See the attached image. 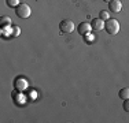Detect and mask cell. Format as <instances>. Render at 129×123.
I'll list each match as a JSON object with an SVG mask.
<instances>
[{
	"instance_id": "obj_1",
	"label": "cell",
	"mask_w": 129,
	"mask_h": 123,
	"mask_svg": "<svg viewBox=\"0 0 129 123\" xmlns=\"http://www.w3.org/2000/svg\"><path fill=\"white\" fill-rule=\"evenodd\" d=\"M104 29L109 34L114 36L119 32V22L114 18H109L107 21H104Z\"/></svg>"
},
{
	"instance_id": "obj_6",
	"label": "cell",
	"mask_w": 129,
	"mask_h": 123,
	"mask_svg": "<svg viewBox=\"0 0 129 123\" xmlns=\"http://www.w3.org/2000/svg\"><path fill=\"white\" fill-rule=\"evenodd\" d=\"M121 10H122L121 0H111V2H109V11H111V12H119Z\"/></svg>"
},
{
	"instance_id": "obj_8",
	"label": "cell",
	"mask_w": 129,
	"mask_h": 123,
	"mask_svg": "<svg viewBox=\"0 0 129 123\" xmlns=\"http://www.w3.org/2000/svg\"><path fill=\"white\" fill-rule=\"evenodd\" d=\"M0 25H2V27L10 26V25H11V18L10 17H2V18H0Z\"/></svg>"
},
{
	"instance_id": "obj_11",
	"label": "cell",
	"mask_w": 129,
	"mask_h": 123,
	"mask_svg": "<svg viewBox=\"0 0 129 123\" xmlns=\"http://www.w3.org/2000/svg\"><path fill=\"white\" fill-rule=\"evenodd\" d=\"M99 18H100V19H103V21H107V19H109V12H107L106 10H102L99 12Z\"/></svg>"
},
{
	"instance_id": "obj_5",
	"label": "cell",
	"mask_w": 129,
	"mask_h": 123,
	"mask_svg": "<svg viewBox=\"0 0 129 123\" xmlns=\"http://www.w3.org/2000/svg\"><path fill=\"white\" fill-rule=\"evenodd\" d=\"M91 27H92V30H95V32H100V30L104 29V21L100 19V18H95V19H92V22H91Z\"/></svg>"
},
{
	"instance_id": "obj_12",
	"label": "cell",
	"mask_w": 129,
	"mask_h": 123,
	"mask_svg": "<svg viewBox=\"0 0 129 123\" xmlns=\"http://www.w3.org/2000/svg\"><path fill=\"white\" fill-rule=\"evenodd\" d=\"M124 111L125 112H129V98H126V100H124Z\"/></svg>"
},
{
	"instance_id": "obj_3",
	"label": "cell",
	"mask_w": 129,
	"mask_h": 123,
	"mask_svg": "<svg viewBox=\"0 0 129 123\" xmlns=\"http://www.w3.org/2000/svg\"><path fill=\"white\" fill-rule=\"evenodd\" d=\"M59 30H60L62 33H66V34L72 33L73 30H74V23H73V21H70V19H63L62 22L59 23Z\"/></svg>"
},
{
	"instance_id": "obj_2",
	"label": "cell",
	"mask_w": 129,
	"mask_h": 123,
	"mask_svg": "<svg viewBox=\"0 0 129 123\" xmlns=\"http://www.w3.org/2000/svg\"><path fill=\"white\" fill-rule=\"evenodd\" d=\"M15 12H17V15L19 18H22V19H26V18L30 17V14H32V10H30V7L26 4V3H21L19 6H17V8H15Z\"/></svg>"
},
{
	"instance_id": "obj_10",
	"label": "cell",
	"mask_w": 129,
	"mask_h": 123,
	"mask_svg": "<svg viewBox=\"0 0 129 123\" xmlns=\"http://www.w3.org/2000/svg\"><path fill=\"white\" fill-rule=\"evenodd\" d=\"M6 3H7L8 7H14V8H17V6L21 4L19 0H6Z\"/></svg>"
},
{
	"instance_id": "obj_4",
	"label": "cell",
	"mask_w": 129,
	"mask_h": 123,
	"mask_svg": "<svg viewBox=\"0 0 129 123\" xmlns=\"http://www.w3.org/2000/svg\"><path fill=\"white\" fill-rule=\"evenodd\" d=\"M91 30H92L91 23H88V22H81L78 25V27H77V32L81 36H88L91 33Z\"/></svg>"
},
{
	"instance_id": "obj_7",
	"label": "cell",
	"mask_w": 129,
	"mask_h": 123,
	"mask_svg": "<svg viewBox=\"0 0 129 123\" xmlns=\"http://www.w3.org/2000/svg\"><path fill=\"white\" fill-rule=\"evenodd\" d=\"M118 97L122 98V100H126V98H129V88H122L121 90L118 92Z\"/></svg>"
},
{
	"instance_id": "obj_13",
	"label": "cell",
	"mask_w": 129,
	"mask_h": 123,
	"mask_svg": "<svg viewBox=\"0 0 129 123\" xmlns=\"http://www.w3.org/2000/svg\"><path fill=\"white\" fill-rule=\"evenodd\" d=\"M21 33V29L19 27H14V30H13V36H18Z\"/></svg>"
},
{
	"instance_id": "obj_14",
	"label": "cell",
	"mask_w": 129,
	"mask_h": 123,
	"mask_svg": "<svg viewBox=\"0 0 129 123\" xmlns=\"http://www.w3.org/2000/svg\"><path fill=\"white\" fill-rule=\"evenodd\" d=\"M103 2H106V3H109V2H111V0H103Z\"/></svg>"
},
{
	"instance_id": "obj_9",
	"label": "cell",
	"mask_w": 129,
	"mask_h": 123,
	"mask_svg": "<svg viewBox=\"0 0 129 123\" xmlns=\"http://www.w3.org/2000/svg\"><path fill=\"white\" fill-rule=\"evenodd\" d=\"M26 86H27V85H26V81H23V79H17V81H15V88H17V89L23 90Z\"/></svg>"
}]
</instances>
